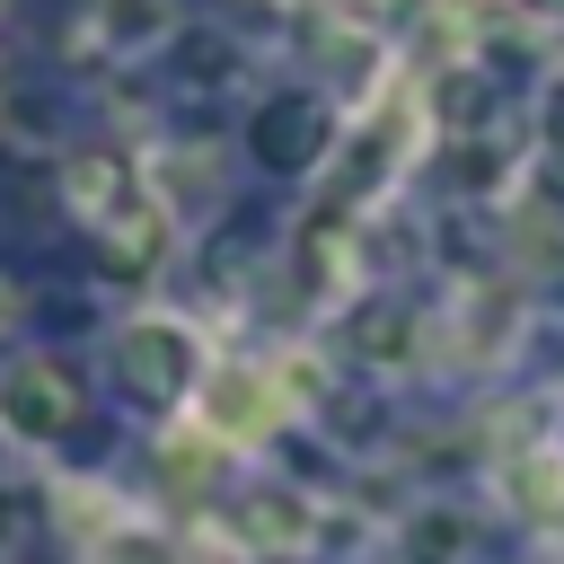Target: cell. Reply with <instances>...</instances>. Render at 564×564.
<instances>
[{
    "label": "cell",
    "instance_id": "1",
    "mask_svg": "<svg viewBox=\"0 0 564 564\" xmlns=\"http://www.w3.org/2000/svg\"><path fill=\"white\" fill-rule=\"evenodd\" d=\"M9 405H18L35 432H62V423H70V405H79V388H70L62 370H18V379H9Z\"/></svg>",
    "mask_w": 564,
    "mask_h": 564
},
{
    "label": "cell",
    "instance_id": "2",
    "mask_svg": "<svg viewBox=\"0 0 564 564\" xmlns=\"http://www.w3.org/2000/svg\"><path fill=\"white\" fill-rule=\"evenodd\" d=\"M300 132H317V115H308V106H273V115H264V159H282V167H291V159L308 150Z\"/></svg>",
    "mask_w": 564,
    "mask_h": 564
}]
</instances>
